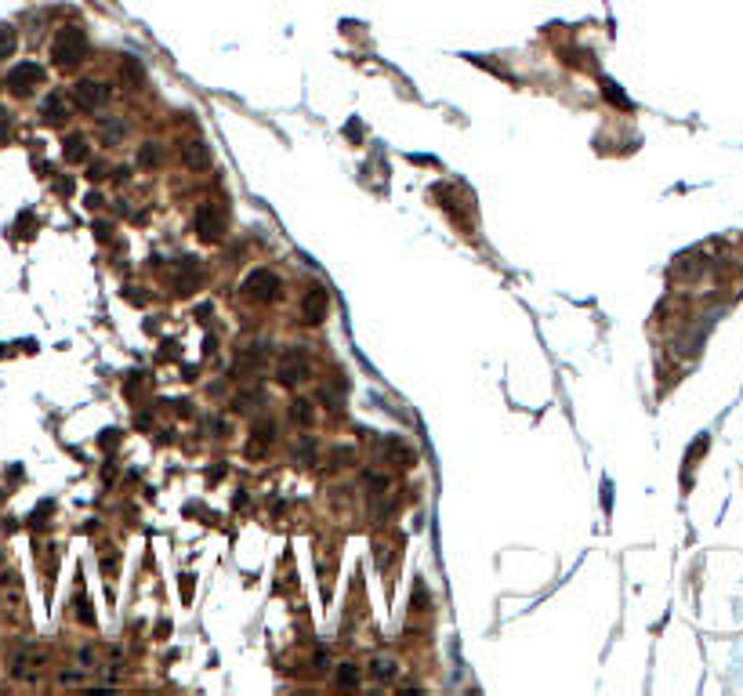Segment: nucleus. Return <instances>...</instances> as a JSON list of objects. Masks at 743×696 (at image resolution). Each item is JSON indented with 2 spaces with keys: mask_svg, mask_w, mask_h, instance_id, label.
I'll list each match as a JSON object with an SVG mask.
<instances>
[{
  "mask_svg": "<svg viewBox=\"0 0 743 696\" xmlns=\"http://www.w3.org/2000/svg\"><path fill=\"white\" fill-rule=\"evenodd\" d=\"M80 51H84V29L80 26L58 29L55 40H51V58L58 62V66H73V62L80 58Z\"/></svg>",
  "mask_w": 743,
  "mask_h": 696,
  "instance_id": "1",
  "label": "nucleus"
},
{
  "mask_svg": "<svg viewBox=\"0 0 743 696\" xmlns=\"http://www.w3.org/2000/svg\"><path fill=\"white\" fill-rule=\"evenodd\" d=\"M243 291H246V298H254V301H272L276 291H280V276L268 272V269H254L251 276H246Z\"/></svg>",
  "mask_w": 743,
  "mask_h": 696,
  "instance_id": "2",
  "label": "nucleus"
},
{
  "mask_svg": "<svg viewBox=\"0 0 743 696\" xmlns=\"http://www.w3.org/2000/svg\"><path fill=\"white\" fill-rule=\"evenodd\" d=\"M40 84H44V69L37 66V62H22V66H15L8 73V87L15 94H29L33 87H40Z\"/></svg>",
  "mask_w": 743,
  "mask_h": 696,
  "instance_id": "3",
  "label": "nucleus"
},
{
  "mask_svg": "<svg viewBox=\"0 0 743 696\" xmlns=\"http://www.w3.org/2000/svg\"><path fill=\"white\" fill-rule=\"evenodd\" d=\"M73 102H76L80 109H102V106L109 102V87L98 84V80H80V84L73 87Z\"/></svg>",
  "mask_w": 743,
  "mask_h": 696,
  "instance_id": "4",
  "label": "nucleus"
},
{
  "mask_svg": "<svg viewBox=\"0 0 743 696\" xmlns=\"http://www.w3.org/2000/svg\"><path fill=\"white\" fill-rule=\"evenodd\" d=\"M193 229H196L203 240H218V236H222V214H218V207H214V203H203V207H196Z\"/></svg>",
  "mask_w": 743,
  "mask_h": 696,
  "instance_id": "5",
  "label": "nucleus"
},
{
  "mask_svg": "<svg viewBox=\"0 0 743 696\" xmlns=\"http://www.w3.org/2000/svg\"><path fill=\"white\" fill-rule=\"evenodd\" d=\"M305 374H308V359H305V352H301V348H290V352L280 359V381H283V385H297Z\"/></svg>",
  "mask_w": 743,
  "mask_h": 696,
  "instance_id": "6",
  "label": "nucleus"
},
{
  "mask_svg": "<svg viewBox=\"0 0 743 696\" xmlns=\"http://www.w3.org/2000/svg\"><path fill=\"white\" fill-rule=\"evenodd\" d=\"M323 315H327V291L312 287L305 294V323H323Z\"/></svg>",
  "mask_w": 743,
  "mask_h": 696,
  "instance_id": "7",
  "label": "nucleus"
},
{
  "mask_svg": "<svg viewBox=\"0 0 743 696\" xmlns=\"http://www.w3.org/2000/svg\"><path fill=\"white\" fill-rule=\"evenodd\" d=\"M185 164L189 167H207L210 164V152L203 142H185Z\"/></svg>",
  "mask_w": 743,
  "mask_h": 696,
  "instance_id": "8",
  "label": "nucleus"
},
{
  "mask_svg": "<svg viewBox=\"0 0 743 696\" xmlns=\"http://www.w3.org/2000/svg\"><path fill=\"white\" fill-rule=\"evenodd\" d=\"M40 113H44V120H47V123H62V120H66V106H62V94H51V99L44 102V109H40Z\"/></svg>",
  "mask_w": 743,
  "mask_h": 696,
  "instance_id": "9",
  "label": "nucleus"
},
{
  "mask_svg": "<svg viewBox=\"0 0 743 696\" xmlns=\"http://www.w3.org/2000/svg\"><path fill=\"white\" fill-rule=\"evenodd\" d=\"M66 160H73V164H76V160H87V142H84L80 135H73V138L66 142Z\"/></svg>",
  "mask_w": 743,
  "mask_h": 696,
  "instance_id": "10",
  "label": "nucleus"
},
{
  "mask_svg": "<svg viewBox=\"0 0 743 696\" xmlns=\"http://www.w3.org/2000/svg\"><path fill=\"white\" fill-rule=\"evenodd\" d=\"M15 51V29L0 22V58H8Z\"/></svg>",
  "mask_w": 743,
  "mask_h": 696,
  "instance_id": "11",
  "label": "nucleus"
},
{
  "mask_svg": "<svg viewBox=\"0 0 743 696\" xmlns=\"http://www.w3.org/2000/svg\"><path fill=\"white\" fill-rule=\"evenodd\" d=\"M138 164H142V167H157V164H160V149H157V142L142 145V152H138Z\"/></svg>",
  "mask_w": 743,
  "mask_h": 696,
  "instance_id": "12",
  "label": "nucleus"
},
{
  "mask_svg": "<svg viewBox=\"0 0 743 696\" xmlns=\"http://www.w3.org/2000/svg\"><path fill=\"white\" fill-rule=\"evenodd\" d=\"M337 685H345V689H356L359 685V671L352 668V663H341V671H337Z\"/></svg>",
  "mask_w": 743,
  "mask_h": 696,
  "instance_id": "13",
  "label": "nucleus"
},
{
  "mask_svg": "<svg viewBox=\"0 0 743 696\" xmlns=\"http://www.w3.org/2000/svg\"><path fill=\"white\" fill-rule=\"evenodd\" d=\"M392 675H395V663H392V660H378V663H374V678L385 682V678H392Z\"/></svg>",
  "mask_w": 743,
  "mask_h": 696,
  "instance_id": "14",
  "label": "nucleus"
},
{
  "mask_svg": "<svg viewBox=\"0 0 743 696\" xmlns=\"http://www.w3.org/2000/svg\"><path fill=\"white\" fill-rule=\"evenodd\" d=\"M290 414H294V421H301V425H308V421H312V410H308V403H301V399L294 403V410H290Z\"/></svg>",
  "mask_w": 743,
  "mask_h": 696,
  "instance_id": "15",
  "label": "nucleus"
},
{
  "mask_svg": "<svg viewBox=\"0 0 743 696\" xmlns=\"http://www.w3.org/2000/svg\"><path fill=\"white\" fill-rule=\"evenodd\" d=\"M123 77H127L131 84H138V80H142V66H138L135 58H127V62H123Z\"/></svg>",
  "mask_w": 743,
  "mask_h": 696,
  "instance_id": "16",
  "label": "nucleus"
},
{
  "mask_svg": "<svg viewBox=\"0 0 743 696\" xmlns=\"http://www.w3.org/2000/svg\"><path fill=\"white\" fill-rule=\"evenodd\" d=\"M8 135H11V120H8V113H4V109H0V142H4Z\"/></svg>",
  "mask_w": 743,
  "mask_h": 696,
  "instance_id": "17",
  "label": "nucleus"
}]
</instances>
